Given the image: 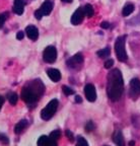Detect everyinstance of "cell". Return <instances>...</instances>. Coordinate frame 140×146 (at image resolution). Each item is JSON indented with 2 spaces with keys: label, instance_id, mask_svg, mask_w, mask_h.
<instances>
[{
  "label": "cell",
  "instance_id": "6da1fadb",
  "mask_svg": "<svg viewBox=\"0 0 140 146\" xmlns=\"http://www.w3.org/2000/svg\"><path fill=\"white\" fill-rule=\"evenodd\" d=\"M124 91L123 76L119 69H113L108 74L107 82V94L111 100L117 102L121 98Z\"/></svg>",
  "mask_w": 140,
  "mask_h": 146
},
{
  "label": "cell",
  "instance_id": "7a4b0ae2",
  "mask_svg": "<svg viewBox=\"0 0 140 146\" xmlns=\"http://www.w3.org/2000/svg\"><path fill=\"white\" fill-rule=\"evenodd\" d=\"M45 87L43 82L40 79L33 80L29 82L21 90V98L28 105H33L39 100V98L43 96Z\"/></svg>",
  "mask_w": 140,
  "mask_h": 146
},
{
  "label": "cell",
  "instance_id": "3957f363",
  "mask_svg": "<svg viewBox=\"0 0 140 146\" xmlns=\"http://www.w3.org/2000/svg\"><path fill=\"white\" fill-rule=\"evenodd\" d=\"M127 36H121L116 40L115 43V52L119 61L125 62L127 60V53L125 50V42H126Z\"/></svg>",
  "mask_w": 140,
  "mask_h": 146
},
{
  "label": "cell",
  "instance_id": "277c9868",
  "mask_svg": "<svg viewBox=\"0 0 140 146\" xmlns=\"http://www.w3.org/2000/svg\"><path fill=\"white\" fill-rule=\"evenodd\" d=\"M58 106H59V103H58L57 100H52L51 102H49V104L42 110L41 112V117L43 120H50L52 117L54 116V114L56 113L58 109Z\"/></svg>",
  "mask_w": 140,
  "mask_h": 146
},
{
  "label": "cell",
  "instance_id": "5b68a950",
  "mask_svg": "<svg viewBox=\"0 0 140 146\" xmlns=\"http://www.w3.org/2000/svg\"><path fill=\"white\" fill-rule=\"evenodd\" d=\"M52 9H53V3H52V1L51 0H46L41 5L40 9L35 11V17L37 18V19H41L43 16L49 15L51 13V11H52Z\"/></svg>",
  "mask_w": 140,
  "mask_h": 146
},
{
  "label": "cell",
  "instance_id": "8992f818",
  "mask_svg": "<svg viewBox=\"0 0 140 146\" xmlns=\"http://www.w3.org/2000/svg\"><path fill=\"white\" fill-rule=\"evenodd\" d=\"M43 59L46 63H54L57 59V50L54 46L47 47L43 53Z\"/></svg>",
  "mask_w": 140,
  "mask_h": 146
},
{
  "label": "cell",
  "instance_id": "52a82bcc",
  "mask_svg": "<svg viewBox=\"0 0 140 146\" xmlns=\"http://www.w3.org/2000/svg\"><path fill=\"white\" fill-rule=\"evenodd\" d=\"M130 98L136 100L140 96V80L138 78H133L130 82Z\"/></svg>",
  "mask_w": 140,
  "mask_h": 146
},
{
  "label": "cell",
  "instance_id": "ba28073f",
  "mask_svg": "<svg viewBox=\"0 0 140 146\" xmlns=\"http://www.w3.org/2000/svg\"><path fill=\"white\" fill-rule=\"evenodd\" d=\"M85 14L83 11V7H79L74 11V13L71 16V23L73 25H78L82 23L83 18H84Z\"/></svg>",
  "mask_w": 140,
  "mask_h": 146
},
{
  "label": "cell",
  "instance_id": "9c48e42d",
  "mask_svg": "<svg viewBox=\"0 0 140 146\" xmlns=\"http://www.w3.org/2000/svg\"><path fill=\"white\" fill-rule=\"evenodd\" d=\"M83 63V56L81 53H77L75 54L72 58L67 61V65L70 68H78V66H80L81 64Z\"/></svg>",
  "mask_w": 140,
  "mask_h": 146
},
{
  "label": "cell",
  "instance_id": "30bf717a",
  "mask_svg": "<svg viewBox=\"0 0 140 146\" xmlns=\"http://www.w3.org/2000/svg\"><path fill=\"white\" fill-rule=\"evenodd\" d=\"M84 94L86 96V100L88 102H94L97 100V91H96V87L92 84L88 83L84 86Z\"/></svg>",
  "mask_w": 140,
  "mask_h": 146
},
{
  "label": "cell",
  "instance_id": "8fae6325",
  "mask_svg": "<svg viewBox=\"0 0 140 146\" xmlns=\"http://www.w3.org/2000/svg\"><path fill=\"white\" fill-rule=\"evenodd\" d=\"M25 34L28 36L29 39H31L32 41H36L39 38V31L35 25H29L25 29Z\"/></svg>",
  "mask_w": 140,
  "mask_h": 146
},
{
  "label": "cell",
  "instance_id": "7c38bea8",
  "mask_svg": "<svg viewBox=\"0 0 140 146\" xmlns=\"http://www.w3.org/2000/svg\"><path fill=\"white\" fill-rule=\"evenodd\" d=\"M47 74H48L49 78L54 82H58L61 79V73H60V71L58 70V69L49 68L48 70H47Z\"/></svg>",
  "mask_w": 140,
  "mask_h": 146
},
{
  "label": "cell",
  "instance_id": "4fadbf2b",
  "mask_svg": "<svg viewBox=\"0 0 140 146\" xmlns=\"http://www.w3.org/2000/svg\"><path fill=\"white\" fill-rule=\"evenodd\" d=\"M113 140H114V142H115L117 146H126L124 137H123V134H122L121 130L115 131V133L113 135Z\"/></svg>",
  "mask_w": 140,
  "mask_h": 146
},
{
  "label": "cell",
  "instance_id": "5bb4252c",
  "mask_svg": "<svg viewBox=\"0 0 140 146\" xmlns=\"http://www.w3.org/2000/svg\"><path fill=\"white\" fill-rule=\"evenodd\" d=\"M25 3L23 2V0H14V4H13V11L14 13L21 15L25 11Z\"/></svg>",
  "mask_w": 140,
  "mask_h": 146
},
{
  "label": "cell",
  "instance_id": "9a60e30c",
  "mask_svg": "<svg viewBox=\"0 0 140 146\" xmlns=\"http://www.w3.org/2000/svg\"><path fill=\"white\" fill-rule=\"evenodd\" d=\"M60 136H61V132L60 130H54L53 132H51L49 135V139H50V146H57V141L59 140Z\"/></svg>",
  "mask_w": 140,
  "mask_h": 146
},
{
  "label": "cell",
  "instance_id": "2e32d148",
  "mask_svg": "<svg viewBox=\"0 0 140 146\" xmlns=\"http://www.w3.org/2000/svg\"><path fill=\"white\" fill-rule=\"evenodd\" d=\"M27 126H28V121H27V120H21V121H19V123L15 125V127H14V132H15L16 134H21L25 128H27Z\"/></svg>",
  "mask_w": 140,
  "mask_h": 146
},
{
  "label": "cell",
  "instance_id": "e0dca14e",
  "mask_svg": "<svg viewBox=\"0 0 140 146\" xmlns=\"http://www.w3.org/2000/svg\"><path fill=\"white\" fill-rule=\"evenodd\" d=\"M133 11H134V5L132 4V3H127V4L123 7L122 14H123V16H128Z\"/></svg>",
  "mask_w": 140,
  "mask_h": 146
},
{
  "label": "cell",
  "instance_id": "ac0fdd59",
  "mask_svg": "<svg viewBox=\"0 0 140 146\" xmlns=\"http://www.w3.org/2000/svg\"><path fill=\"white\" fill-rule=\"evenodd\" d=\"M38 146H50V139L49 136L43 135L38 139Z\"/></svg>",
  "mask_w": 140,
  "mask_h": 146
},
{
  "label": "cell",
  "instance_id": "d6986e66",
  "mask_svg": "<svg viewBox=\"0 0 140 146\" xmlns=\"http://www.w3.org/2000/svg\"><path fill=\"white\" fill-rule=\"evenodd\" d=\"M97 54H98V56H99L100 58H107V57H109L110 56V54H111V50H110V48H105V49H102V50H100V51H98L97 52Z\"/></svg>",
  "mask_w": 140,
  "mask_h": 146
},
{
  "label": "cell",
  "instance_id": "ffe728a7",
  "mask_svg": "<svg viewBox=\"0 0 140 146\" xmlns=\"http://www.w3.org/2000/svg\"><path fill=\"white\" fill-rule=\"evenodd\" d=\"M83 11H84L85 16H87V17H92V16L94 15V8H92V6L90 4L85 5V6L83 7Z\"/></svg>",
  "mask_w": 140,
  "mask_h": 146
},
{
  "label": "cell",
  "instance_id": "44dd1931",
  "mask_svg": "<svg viewBox=\"0 0 140 146\" xmlns=\"http://www.w3.org/2000/svg\"><path fill=\"white\" fill-rule=\"evenodd\" d=\"M7 98H8V102L13 106L16 105L17 100H19V96H17V94H16L15 92H10V94H8Z\"/></svg>",
  "mask_w": 140,
  "mask_h": 146
},
{
  "label": "cell",
  "instance_id": "7402d4cb",
  "mask_svg": "<svg viewBox=\"0 0 140 146\" xmlns=\"http://www.w3.org/2000/svg\"><path fill=\"white\" fill-rule=\"evenodd\" d=\"M7 17H8V13H7V12H3V13L0 14V29L3 27V25H4Z\"/></svg>",
  "mask_w": 140,
  "mask_h": 146
},
{
  "label": "cell",
  "instance_id": "603a6c76",
  "mask_svg": "<svg viewBox=\"0 0 140 146\" xmlns=\"http://www.w3.org/2000/svg\"><path fill=\"white\" fill-rule=\"evenodd\" d=\"M62 90L63 92L65 94V96H71V94H74V90L71 88V87L67 86V85H64V86L62 87Z\"/></svg>",
  "mask_w": 140,
  "mask_h": 146
},
{
  "label": "cell",
  "instance_id": "cb8c5ba5",
  "mask_svg": "<svg viewBox=\"0 0 140 146\" xmlns=\"http://www.w3.org/2000/svg\"><path fill=\"white\" fill-rule=\"evenodd\" d=\"M76 146H88V143H87V141L82 136H79L77 138V144H76Z\"/></svg>",
  "mask_w": 140,
  "mask_h": 146
},
{
  "label": "cell",
  "instance_id": "d4e9b609",
  "mask_svg": "<svg viewBox=\"0 0 140 146\" xmlns=\"http://www.w3.org/2000/svg\"><path fill=\"white\" fill-rule=\"evenodd\" d=\"M85 130L87 132H92V130H94V124L92 123V121H88L85 125Z\"/></svg>",
  "mask_w": 140,
  "mask_h": 146
},
{
  "label": "cell",
  "instance_id": "484cf974",
  "mask_svg": "<svg viewBox=\"0 0 140 146\" xmlns=\"http://www.w3.org/2000/svg\"><path fill=\"white\" fill-rule=\"evenodd\" d=\"M0 142L3 144H9V139H8V137L4 134H0Z\"/></svg>",
  "mask_w": 140,
  "mask_h": 146
},
{
  "label": "cell",
  "instance_id": "4316f807",
  "mask_svg": "<svg viewBox=\"0 0 140 146\" xmlns=\"http://www.w3.org/2000/svg\"><path fill=\"white\" fill-rule=\"evenodd\" d=\"M66 136H67V138L69 139V141L70 142H73L74 141V135H73V133L71 132L70 130H66Z\"/></svg>",
  "mask_w": 140,
  "mask_h": 146
},
{
  "label": "cell",
  "instance_id": "83f0119b",
  "mask_svg": "<svg viewBox=\"0 0 140 146\" xmlns=\"http://www.w3.org/2000/svg\"><path fill=\"white\" fill-rule=\"evenodd\" d=\"M113 65H114V61H113V59H108L106 62H105V68H107V69H110Z\"/></svg>",
  "mask_w": 140,
  "mask_h": 146
},
{
  "label": "cell",
  "instance_id": "f1b7e54d",
  "mask_svg": "<svg viewBox=\"0 0 140 146\" xmlns=\"http://www.w3.org/2000/svg\"><path fill=\"white\" fill-rule=\"evenodd\" d=\"M101 27H102V29H105V30H107V29H109V27H110V23H109L108 21H103V23H101Z\"/></svg>",
  "mask_w": 140,
  "mask_h": 146
},
{
  "label": "cell",
  "instance_id": "f546056e",
  "mask_svg": "<svg viewBox=\"0 0 140 146\" xmlns=\"http://www.w3.org/2000/svg\"><path fill=\"white\" fill-rule=\"evenodd\" d=\"M23 36H25V34H23V32H19L17 34H16V39L17 40H23Z\"/></svg>",
  "mask_w": 140,
  "mask_h": 146
},
{
  "label": "cell",
  "instance_id": "4dcf8cb0",
  "mask_svg": "<svg viewBox=\"0 0 140 146\" xmlns=\"http://www.w3.org/2000/svg\"><path fill=\"white\" fill-rule=\"evenodd\" d=\"M3 104H4V98L0 96V110H1V108H2Z\"/></svg>",
  "mask_w": 140,
  "mask_h": 146
},
{
  "label": "cell",
  "instance_id": "1f68e13d",
  "mask_svg": "<svg viewBox=\"0 0 140 146\" xmlns=\"http://www.w3.org/2000/svg\"><path fill=\"white\" fill-rule=\"evenodd\" d=\"M75 102H76V103H81V102H82V98H81V96H75Z\"/></svg>",
  "mask_w": 140,
  "mask_h": 146
},
{
  "label": "cell",
  "instance_id": "d6a6232c",
  "mask_svg": "<svg viewBox=\"0 0 140 146\" xmlns=\"http://www.w3.org/2000/svg\"><path fill=\"white\" fill-rule=\"evenodd\" d=\"M61 1H63V2H65V3H70V2H72V0H61Z\"/></svg>",
  "mask_w": 140,
  "mask_h": 146
},
{
  "label": "cell",
  "instance_id": "836d02e7",
  "mask_svg": "<svg viewBox=\"0 0 140 146\" xmlns=\"http://www.w3.org/2000/svg\"><path fill=\"white\" fill-rule=\"evenodd\" d=\"M129 145H130V146H134V145H135V142H134V141H130V142H129Z\"/></svg>",
  "mask_w": 140,
  "mask_h": 146
},
{
  "label": "cell",
  "instance_id": "e575fe53",
  "mask_svg": "<svg viewBox=\"0 0 140 146\" xmlns=\"http://www.w3.org/2000/svg\"><path fill=\"white\" fill-rule=\"evenodd\" d=\"M105 146H108V145H105Z\"/></svg>",
  "mask_w": 140,
  "mask_h": 146
}]
</instances>
